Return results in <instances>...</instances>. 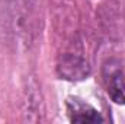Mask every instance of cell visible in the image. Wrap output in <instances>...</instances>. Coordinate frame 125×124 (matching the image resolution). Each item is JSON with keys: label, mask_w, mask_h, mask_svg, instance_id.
Returning a JSON list of instances; mask_svg holds the SVG:
<instances>
[{"label": "cell", "mask_w": 125, "mask_h": 124, "mask_svg": "<svg viewBox=\"0 0 125 124\" xmlns=\"http://www.w3.org/2000/svg\"><path fill=\"white\" fill-rule=\"evenodd\" d=\"M58 73L68 80H82L89 76V66L79 54H64L58 63Z\"/></svg>", "instance_id": "obj_2"}, {"label": "cell", "mask_w": 125, "mask_h": 124, "mask_svg": "<svg viewBox=\"0 0 125 124\" xmlns=\"http://www.w3.org/2000/svg\"><path fill=\"white\" fill-rule=\"evenodd\" d=\"M108 93L114 102L125 105V79L121 74L119 69H111L106 74Z\"/></svg>", "instance_id": "obj_4"}, {"label": "cell", "mask_w": 125, "mask_h": 124, "mask_svg": "<svg viewBox=\"0 0 125 124\" xmlns=\"http://www.w3.org/2000/svg\"><path fill=\"white\" fill-rule=\"evenodd\" d=\"M39 0H12V21L15 32L23 42H32L38 28Z\"/></svg>", "instance_id": "obj_1"}, {"label": "cell", "mask_w": 125, "mask_h": 124, "mask_svg": "<svg viewBox=\"0 0 125 124\" xmlns=\"http://www.w3.org/2000/svg\"><path fill=\"white\" fill-rule=\"evenodd\" d=\"M70 120L74 123H100L103 121V117L99 114L97 110H94L92 105L83 102L82 99H70L67 102Z\"/></svg>", "instance_id": "obj_3"}]
</instances>
